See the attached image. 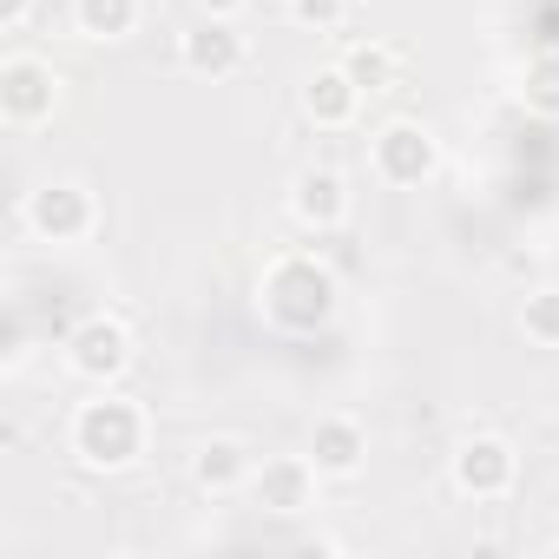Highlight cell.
I'll return each mask as SVG.
<instances>
[{"instance_id":"obj_13","label":"cell","mask_w":559,"mask_h":559,"mask_svg":"<svg viewBox=\"0 0 559 559\" xmlns=\"http://www.w3.org/2000/svg\"><path fill=\"white\" fill-rule=\"evenodd\" d=\"M356 112H362V86H356L343 67H317V73L304 80V119H310V126L343 132V126H356Z\"/></svg>"},{"instance_id":"obj_17","label":"cell","mask_w":559,"mask_h":559,"mask_svg":"<svg viewBox=\"0 0 559 559\" xmlns=\"http://www.w3.org/2000/svg\"><path fill=\"white\" fill-rule=\"evenodd\" d=\"M520 330L533 349H559V290H533L520 304Z\"/></svg>"},{"instance_id":"obj_9","label":"cell","mask_w":559,"mask_h":559,"mask_svg":"<svg viewBox=\"0 0 559 559\" xmlns=\"http://www.w3.org/2000/svg\"><path fill=\"white\" fill-rule=\"evenodd\" d=\"M317 480H323V474H317L310 454H263L243 493H250L263 513H310V507H317Z\"/></svg>"},{"instance_id":"obj_11","label":"cell","mask_w":559,"mask_h":559,"mask_svg":"<svg viewBox=\"0 0 559 559\" xmlns=\"http://www.w3.org/2000/svg\"><path fill=\"white\" fill-rule=\"evenodd\" d=\"M310 461L323 480H356L369 467V428L356 415H323L310 428Z\"/></svg>"},{"instance_id":"obj_2","label":"cell","mask_w":559,"mask_h":559,"mask_svg":"<svg viewBox=\"0 0 559 559\" xmlns=\"http://www.w3.org/2000/svg\"><path fill=\"white\" fill-rule=\"evenodd\" d=\"M67 441H73L80 467H93V474H126V467L145 454V441H152V421H145V408H139L132 395H112V389H99L93 402H80V408H73V428H67Z\"/></svg>"},{"instance_id":"obj_7","label":"cell","mask_w":559,"mask_h":559,"mask_svg":"<svg viewBox=\"0 0 559 559\" xmlns=\"http://www.w3.org/2000/svg\"><path fill=\"white\" fill-rule=\"evenodd\" d=\"M448 480H454L461 500H507L513 480H520V454L500 435H467L448 461Z\"/></svg>"},{"instance_id":"obj_15","label":"cell","mask_w":559,"mask_h":559,"mask_svg":"<svg viewBox=\"0 0 559 559\" xmlns=\"http://www.w3.org/2000/svg\"><path fill=\"white\" fill-rule=\"evenodd\" d=\"M343 73L362 86V99L369 93H389L395 80H402V60H395V47H382V40H362V47H349L343 53Z\"/></svg>"},{"instance_id":"obj_1","label":"cell","mask_w":559,"mask_h":559,"mask_svg":"<svg viewBox=\"0 0 559 559\" xmlns=\"http://www.w3.org/2000/svg\"><path fill=\"white\" fill-rule=\"evenodd\" d=\"M257 304L270 317V330H284V336H317L336 323L343 310V284H336V270L317 263V257H276L263 270V284H257Z\"/></svg>"},{"instance_id":"obj_12","label":"cell","mask_w":559,"mask_h":559,"mask_svg":"<svg viewBox=\"0 0 559 559\" xmlns=\"http://www.w3.org/2000/svg\"><path fill=\"white\" fill-rule=\"evenodd\" d=\"M250 474H257V454H250L237 435H211V441H198V454H191V480H198V493H211V500L243 493Z\"/></svg>"},{"instance_id":"obj_14","label":"cell","mask_w":559,"mask_h":559,"mask_svg":"<svg viewBox=\"0 0 559 559\" xmlns=\"http://www.w3.org/2000/svg\"><path fill=\"white\" fill-rule=\"evenodd\" d=\"M145 14V0H73V27L86 40H126Z\"/></svg>"},{"instance_id":"obj_18","label":"cell","mask_w":559,"mask_h":559,"mask_svg":"<svg viewBox=\"0 0 559 559\" xmlns=\"http://www.w3.org/2000/svg\"><path fill=\"white\" fill-rule=\"evenodd\" d=\"M349 8H356V0H290V21L297 27H317V34H336L349 21Z\"/></svg>"},{"instance_id":"obj_16","label":"cell","mask_w":559,"mask_h":559,"mask_svg":"<svg viewBox=\"0 0 559 559\" xmlns=\"http://www.w3.org/2000/svg\"><path fill=\"white\" fill-rule=\"evenodd\" d=\"M520 106L539 112V119H559V47L533 53L526 73H520Z\"/></svg>"},{"instance_id":"obj_19","label":"cell","mask_w":559,"mask_h":559,"mask_svg":"<svg viewBox=\"0 0 559 559\" xmlns=\"http://www.w3.org/2000/svg\"><path fill=\"white\" fill-rule=\"evenodd\" d=\"M34 21V0H0V34H21Z\"/></svg>"},{"instance_id":"obj_10","label":"cell","mask_w":559,"mask_h":559,"mask_svg":"<svg viewBox=\"0 0 559 559\" xmlns=\"http://www.w3.org/2000/svg\"><path fill=\"white\" fill-rule=\"evenodd\" d=\"M290 217L304 224V230H343L349 224V178L336 171V165H304L297 178H290Z\"/></svg>"},{"instance_id":"obj_20","label":"cell","mask_w":559,"mask_h":559,"mask_svg":"<svg viewBox=\"0 0 559 559\" xmlns=\"http://www.w3.org/2000/svg\"><path fill=\"white\" fill-rule=\"evenodd\" d=\"M191 8H198V14H230V21H237L243 0H191Z\"/></svg>"},{"instance_id":"obj_5","label":"cell","mask_w":559,"mask_h":559,"mask_svg":"<svg viewBox=\"0 0 559 559\" xmlns=\"http://www.w3.org/2000/svg\"><path fill=\"white\" fill-rule=\"evenodd\" d=\"M67 369H73L80 382H93V389H112V382L132 369V330H126L119 317H106V310L80 317V323L67 330Z\"/></svg>"},{"instance_id":"obj_8","label":"cell","mask_w":559,"mask_h":559,"mask_svg":"<svg viewBox=\"0 0 559 559\" xmlns=\"http://www.w3.org/2000/svg\"><path fill=\"white\" fill-rule=\"evenodd\" d=\"M178 67L198 73V80H230L250 67V40L237 34L230 14H198L185 34H178Z\"/></svg>"},{"instance_id":"obj_4","label":"cell","mask_w":559,"mask_h":559,"mask_svg":"<svg viewBox=\"0 0 559 559\" xmlns=\"http://www.w3.org/2000/svg\"><path fill=\"white\" fill-rule=\"evenodd\" d=\"M369 171L382 185H395V191H415V185H428L441 171V139L421 119H389L376 132V145H369Z\"/></svg>"},{"instance_id":"obj_6","label":"cell","mask_w":559,"mask_h":559,"mask_svg":"<svg viewBox=\"0 0 559 559\" xmlns=\"http://www.w3.org/2000/svg\"><path fill=\"white\" fill-rule=\"evenodd\" d=\"M60 112V73L34 53H8L0 60V119L14 132H40Z\"/></svg>"},{"instance_id":"obj_3","label":"cell","mask_w":559,"mask_h":559,"mask_svg":"<svg viewBox=\"0 0 559 559\" xmlns=\"http://www.w3.org/2000/svg\"><path fill=\"white\" fill-rule=\"evenodd\" d=\"M21 217H27V230H34L40 243L73 250V243H86V237L99 230V198H93L80 178H47V185L27 191Z\"/></svg>"}]
</instances>
